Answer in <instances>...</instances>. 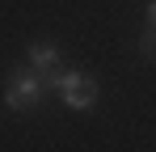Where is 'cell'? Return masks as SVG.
Here are the masks:
<instances>
[{
    "instance_id": "1",
    "label": "cell",
    "mask_w": 156,
    "mask_h": 152,
    "mask_svg": "<svg viewBox=\"0 0 156 152\" xmlns=\"http://www.w3.org/2000/svg\"><path fill=\"white\" fill-rule=\"evenodd\" d=\"M42 85H51L55 93L63 97V106H72V110H93L97 106V80L93 76H84V72H63V68H51V72L42 76Z\"/></svg>"
},
{
    "instance_id": "2",
    "label": "cell",
    "mask_w": 156,
    "mask_h": 152,
    "mask_svg": "<svg viewBox=\"0 0 156 152\" xmlns=\"http://www.w3.org/2000/svg\"><path fill=\"white\" fill-rule=\"evenodd\" d=\"M42 76L34 72V68H13L9 72V80H4V101H9V110H34L38 106V97H42Z\"/></svg>"
},
{
    "instance_id": "3",
    "label": "cell",
    "mask_w": 156,
    "mask_h": 152,
    "mask_svg": "<svg viewBox=\"0 0 156 152\" xmlns=\"http://www.w3.org/2000/svg\"><path fill=\"white\" fill-rule=\"evenodd\" d=\"M26 59H30V68H34L38 76H47L55 63H59V51H55V42H30Z\"/></svg>"
},
{
    "instance_id": "4",
    "label": "cell",
    "mask_w": 156,
    "mask_h": 152,
    "mask_svg": "<svg viewBox=\"0 0 156 152\" xmlns=\"http://www.w3.org/2000/svg\"><path fill=\"white\" fill-rule=\"evenodd\" d=\"M139 55L156 59V30H144V34H139Z\"/></svg>"
},
{
    "instance_id": "5",
    "label": "cell",
    "mask_w": 156,
    "mask_h": 152,
    "mask_svg": "<svg viewBox=\"0 0 156 152\" xmlns=\"http://www.w3.org/2000/svg\"><path fill=\"white\" fill-rule=\"evenodd\" d=\"M148 30H156V0L148 4Z\"/></svg>"
}]
</instances>
